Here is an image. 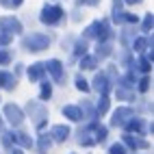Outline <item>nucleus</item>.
<instances>
[{
    "label": "nucleus",
    "instance_id": "obj_1",
    "mask_svg": "<svg viewBox=\"0 0 154 154\" xmlns=\"http://www.w3.org/2000/svg\"><path fill=\"white\" fill-rule=\"evenodd\" d=\"M65 20V9L61 5H44L42 13H39V22L44 26H57Z\"/></svg>",
    "mask_w": 154,
    "mask_h": 154
},
{
    "label": "nucleus",
    "instance_id": "obj_2",
    "mask_svg": "<svg viewBox=\"0 0 154 154\" xmlns=\"http://www.w3.org/2000/svg\"><path fill=\"white\" fill-rule=\"evenodd\" d=\"M50 46V37L44 33H30L26 37H22V48L28 52H42Z\"/></svg>",
    "mask_w": 154,
    "mask_h": 154
},
{
    "label": "nucleus",
    "instance_id": "obj_3",
    "mask_svg": "<svg viewBox=\"0 0 154 154\" xmlns=\"http://www.w3.org/2000/svg\"><path fill=\"white\" fill-rule=\"evenodd\" d=\"M26 111H28L30 119H33V124H35L37 128H44L46 119H48V109L44 106V102L28 100V104H26Z\"/></svg>",
    "mask_w": 154,
    "mask_h": 154
},
{
    "label": "nucleus",
    "instance_id": "obj_4",
    "mask_svg": "<svg viewBox=\"0 0 154 154\" xmlns=\"http://www.w3.org/2000/svg\"><path fill=\"white\" fill-rule=\"evenodd\" d=\"M22 30H24V26L15 15H2L0 17V33H7V35L13 37V35H22Z\"/></svg>",
    "mask_w": 154,
    "mask_h": 154
},
{
    "label": "nucleus",
    "instance_id": "obj_5",
    "mask_svg": "<svg viewBox=\"0 0 154 154\" xmlns=\"http://www.w3.org/2000/svg\"><path fill=\"white\" fill-rule=\"evenodd\" d=\"M132 117H135V113H132V109H130V106H119V109L113 111L111 126H126Z\"/></svg>",
    "mask_w": 154,
    "mask_h": 154
},
{
    "label": "nucleus",
    "instance_id": "obj_6",
    "mask_svg": "<svg viewBox=\"0 0 154 154\" xmlns=\"http://www.w3.org/2000/svg\"><path fill=\"white\" fill-rule=\"evenodd\" d=\"M5 117L13 128H17V126H22V122H24V111L17 104H7L5 106Z\"/></svg>",
    "mask_w": 154,
    "mask_h": 154
},
{
    "label": "nucleus",
    "instance_id": "obj_7",
    "mask_svg": "<svg viewBox=\"0 0 154 154\" xmlns=\"http://www.w3.org/2000/svg\"><path fill=\"white\" fill-rule=\"evenodd\" d=\"M46 72L50 76H52L54 83H63V78H65V69H63V63H61L59 59H50L48 63H44Z\"/></svg>",
    "mask_w": 154,
    "mask_h": 154
},
{
    "label": "nucleus",
    "instance_id": "obj_8",
    "mask_svg": "<svg viewBox=\"0 0 154 154\" xmlns=\"http://www.w3.org/2000/svg\"><path fill=\"white\" fill-rule=\"evenodd\" d=\"M111 83H109V76L104 74V72H98V74L94 76V89L100 91V96H106Z\"/></svg>",
    "mask_w": 154,
    "mask_h": 154
},
{
    "label": "nucleus",
    "instance_id": "obj_9",
    "mask_svg": "<svg viewBox=\"0 0 154 154\" xmlns=\"http://www.w3.org/2000/svg\"><path fill=\"white\" fill-rule=\"evenodd\" d=\"M50 139L52 141H65L67 137H69V126H65V124H57V126H52L50 128Z\"/></svg>",
    "mask_w": 154,
    "mask_h": 154
},
{
    "label": "nucleus",
    "instance_id": "obj_10",
    "mask_svg": "<svg viewBox=\"0 0 154 154\" xmlns=\"http://www.w3.org/2000/svg\"><path fill=\"white\" fill-rule=\"evenodd\" d=\"M102 35V20H96V22H91L87 28H85V33H83V39H98Z\"/></svg>",
    "mask_w": 154,
    "mask_h": 154
},
{
    "label": "nucleus",
    "instance_id": "obj_11",
    "mask_svg": "<svg viewBox=\"0 0 154 154\" xmlns=\"http://www.w3.org/2000/svg\"><path fill=\"white\" fill-rule=\"evenodd\" d=\"M28 78H30V83H37V80H42L44 78V74H46V67H44V63H33L28 67Z\"/></svg>",
    "mask_w": 154,
    "mask_h": 154
},
{
    "label": "nucleus",
    "instance_id": "obj_12",
    "mask_svg": "<svg viewBox=\"0 0 154 154\" xmlns=\"http://www.w3.org/2000/svg\"><path fill=\"white\" fill-rule=\"evenodd\" d=\"M9 137H11L13 143H20L22 148H33V139H30L26 132H22V130H17V132H9Z\"/></svg>",
    "mask_w": 154,
    "mask_h": 154
},
{
    "label": "nucleus",
    "instance_id": "obj_13",
    "mask_svg": "<svg viewBox=\"0 0 154 154\" xmlns=\"http://www.w3.org/2000/svg\"><path fill=\"white\" fill-rule=\"evenodd\" d=\"M132 48H135V52L146 54L148 48H152V39L150 37H135L132 39Z\"/></svg>",
    "mask_w": 154,
    "mask_h": 154
},
{
    "label": "nucleus",
    "instance_id": "obj_14",
    "mask_svg": "<svg viewBox=\"0 0 154 154\" xmlns=\"http://www.w3.org/2000/svg\"><path fill=\"white\" fill-rule=\"evenodd\" d=\"M63 115H65L69 122H80V119H85V117H83V111H80V106H74V104L63 106Z\"/></svg>",
    "mask_w": 154,
    "mask_h": 154
},
{
    "label": "nucleus",
    "instance_id": "obj_15",
    "mask_svg": "<svg viewBox=\"0 0 154 154\" xmlns=\"http://www.w3.org/2000/svg\"><path fill=\"white\" fill-rule=\"evenodd\" d=\"M122 141H124L128 148H132V150H137V148L148 150V141H146V139H139V137H132V135H124V139H122Z\"/></svg>",
    "mask_w": 154,
    "mask_h": 154
},
{
    "label": "nucleus",
    "instance_id": "obj_16",
    "mask_svg": "<svg viewBox=\"0 0 154 154\" xmlns=\"http://www.w3.org/2000/svg\"><path fill=\"white\" fill-rule=\"evenodd\" d=\"M113 52V44L111 42H98V46H96V59L100 61V59H106L109 54Z\"/></svg>",
    "mask_w": 154,
    "mask_h": 154
},
{
    "label": "nucleus",
    "instance_id": "obj_17",
    "mask_svg": "<svg viewBox=\"0 0 154 154\" xmlns=\"http://www.w3.org/2000/svg\"><path fill=\"white\" fill-rule=\"evenodd\" d=\"M0 87L2 89H13L15 87V76L11 72H0Z\"/></svg>",
    "mask_w": 154,
    "mask_h": 154
},
{
    "label": "nucleus",
    "instance_id": "obj_18",
    "mask_svg": "<svg viewBox=\"0 0 154 154\" xmlns=\"http://www.w3.org/2000/svg\"><path fill=\"white\" fill-rule=\"evenodd\" d=\"M50 146H52V139H50L48 132L39 135V141H37V150H39V154H46V152L50 150Z\"/></svg>",
    "mask_w": 154,
    "mask_h": 154
},
{
    "label": "nucleus",
    "instance_id": "obj_19",
    "mask_svg": "<svg viewBox=\"0 0 154 154\" xmlns=\"http://www.w3.org/2000/svg\"><path fill=\"white\" fill-rule=\"evenodd\" d=\"M124 128L128 130V135H130V132H137V135H143V122H141L139 117H132V119L128 122V124H126Z\"/></svg>",
    "mask_w": 154,
    "mask_h": 154
},
{
    "label": "nucleus",
    "instance_id": "obj_20",
    "mask_svg": "<svg viewBox=\"0 0 154 154\" xmlns=\"http://www.w3.org/2000/svg\"><path fill=\"white\" fill-rule=\"evenodd\" d=\"M87 50H89V42H87V39H83V37H78L76 44H74V54H76V57H85Z\"/></svg>",
    "mask_w": 154,
    "mask_h": 154
},
{
    "label": "nucleus",
    "instance_id": "obj_21",
    "mask_svg": "<svg viewBox=\"0 0 154 154\" xmlns=\"http://www.w3.org/2000/svg\"><path fill=\"white\" fill-rule=\"evenodd\" d=\"M96 65H98V59L96 57H91V54L80 57V67H83V69H94Z\"/></svg>",
    "mask_w": 154,
    "mask_h": 154
},
{
    "label": "nucleus",
    "instance_id": "obj_22",
    "mask_svg": "<svg viewBox=\"0 0 154 154\" xmlns=\"http://www.w3.org/2000/svg\"><path fill=\"white\" fill-rule=\"evenodd\" d=\"M152 26H154V17H152V13H146V15H143V22H141V30L148 35L152 30Z\"/></svg>",
    "mask_w": 154,
    "mask_h": 154
},
{
    "label": "nucleus",
    "instance_id": "obj_23",
    "mask_svg": "<svg viewBox=\"0 0 154 154\" xmlns=\"http://www.w3.org/2000/svg\"><path fill=\"white\" fill-rule=\"evenodd\" d=\"M106 111H109V98L102 96L100 102H98V106H96V115H104Z\"/></svg>",
    "mask_w": 154,
    "mask_h": 154
},
{
    "label": "nucleus",
    "instance_id": "obj_24",
    "mask_svg": "<svg viewBox=\"0 0 154 154\" xmlns=\"http://www.w3.org/2000/svg\"><path fill=\"white\" fill-rule=\"evenodd\" d=\"M50 96H52V85H50V83H42V94H39L42 102L50 100Z\"/></svg>",
    "mask_w": 154,
    "mask_h": 154
},
{
    "label": "nucleus",
    "instance_id": "obj_25",
    "mask_svg": "<svg viewBox=\"0 0 154 154\" xmlns=\"http://www.w3.org/2000/svg\"><path fill=\"white\" fill-rule=\"evenodd\" d=\"M137 67H139V69L143 72V74H148V72H150V67H152V65H150V59H148L146 54H141L139 63H137Z\"/></svg>",
    "mask_w": 154,
    "mask_h": 154
},
{
    "label": "nucleus",
    "instance_id": "obj_26",
    "mask_svg": "<svg viewBox=\"0 0 154 154\" xmlns=\"http://www.w3.org/2000/svg\"><path fill=\"white\" fill-rule=\"evenodd\" d=\"M76 89H78V91H83V94H87V91L91 89V87H89V83H87V80L80 76V74L76 76Z\"/></svg>",
    "mask_w": 154,
    "mask_h": 154
},
{
    "label": "nucleus",
    "instance_id": "obj_27",
    "mask_svg": "<svg viewBox=\"0 0 154 154\" xmlns=\"http://www.w3.org/2000/svg\"><path fill=\"white\" fill-rule=\"evenodd\" d=\"M106 132H109L106 126H96V137H94L96 143H102V141H104V139H106Z\"/></svg>",
    "mask_w": 154,
    "mask_h": 154
},
{
    "label": "nucleus",
    "instance_id": "obj_28",
    "mask_svg": "<svg viewBox=\"0 0 154 154\" xmlns=\"http://www.w3.org/2000/svg\"><path fill=\"white\" fill-rule=\"evenodd\" d=\"M117 98H119V100H132V98H135V94H132L130 89H124V87H117Z\"/></svg>",
    "mask_w": 154,
    "mask_h": 154
},
{
    "label": "nucleus",
    "instance_id": "obj_29",
    "mask_svg": "<svg viewBox=\"0 0 154 154\" xmlns=\"http://www.w3.org/2000/svg\"><path fill=\"white\" fill-rule=\"evenodd\" d=\"M124 24L137 26V24H139V15H135V13H128V11H124Z\"/></svg>",
    "mask_w": 154,
    "mask_h": 154
},
{
    "label": "nucleus",
    "instance_id": "obj_30",
    "mask_svg": "<svg viewBox=\"0 0 154 154\" xmlns=\"http://www.w3.org/2000/svg\"><path fill=\"white\" fill-rule=\"evenodd\" d=\"M135 37V28H126V30H122V42H124V46L128 48L130 44V39Z\"/></svg>",
    "mask_w": 154,
    "mask_h": 154
},
{
    "label": "nucleus",
    "instance_id": "obj_31",
    "mask_svg": "<svg viewBox=\"0 0 154 154\" xmlns=\"http://www.w3.org/2000/svg\"><path fill=\"white\" fill-rule=\"evenodd\" d=\"M109 154H126L124 143H113V146L109 148Z\"/></svg>",
    "mask_w": 154,
    "mask_h": 154
},
{
    "label": "nucleus",
    "instance_id": "obj_32",
    "mask_svg": "<svg viewBox=\"0 0 154 154\" xmlns=\"http://www.w3.org/2000/svg\"><path fill=\"white\" fill-rule=\"evenodd\" d=\"M100 0H76V7H98Z\"/></svg>",
    "mask_w": 154,
    "mask_h": 154
},
{
    "label": "nucleus",
    "instance_id": "obj_33",
    "mask_svg": "<svg viewBox=\"0 0 154 154\" xmlns=\"http://www.w3.org/2000/svg\"><path fill=\"white\" fill-rule=\"evenodd\" d=\"M148 89H150V78H148V76H143V78L139 80V91H141V94H146Z\"/></svg>",
    "mask_w": 154,
    "mask_h": 154
},
{
    "label": "nucleus",
    "instance_id": "obj_34",
    "mask_svg": "<svg viewBox=\"0 0 154 154\" xmlns=\"http://www.w3.org/2000/svg\"><path fill=\"white\" fill-rule=\"evenodd\" d=\"M11 35H7V33H0V50H2L5 46H9V44H11Z\"/></svg>",
    "mask_w": 154,
    "mask_h": 154
},
{
    "label": "nucleus",
    "instance_id": "obj_35",
    "mask_svg": "<svg viewBox=\"0 0 154 154\" xmlns=\"http://www.w3.org/2000/svg\"><path fill=\"white\" fill-rule=\"evenodd\" d=\"M9 61H11V54H9L7 50H0V65H7Z\"/></svg>",
    "mask_w": 154,
    "mask_h": 154
},
{
    "label": "nucleus",
    "instance_id": "obj_36",
    "mask_svg": "<svg viewBox=\"0 0 154 154\" xmlns=\"http://www.w3.org/2000/svg\"><path fill=\"white\" fill-rule=\"evenodd\" d=\"M2 143H5V148L7 150H11L13 146H11V137H9V132H5V135H2Z\"/></svg>",
    "mask_w": 154,
    "mask_h": 154
},
{
    "label": "nucleus",
    "instance_id": "obj_37",
    "mask_svg": "<svg viewBox=\"0 0 154 154\" xmlns=\"http://www.w3.org/2000/svg\"><path fill=\"white\" fill-rule=\"evenodd\" d=\"M124 2H122V0H113V11H124Z\"/></svg>",
    "mask_w": 154,
    "mask_h": 154
},
{
    "label": "nucleus",
    "instance_id": "obj_38",
    "mask_svg": "<svg viewBox=\"0 0 154 154\" xmlns=\"http://www.w3.org/2000/svg\"><path fill=\"white\" fill-rule=\"evenodd\" d=\"M9 2H11V7H9V9H17V7L24 5V0H9Z\"/></svg>",
    "mask_w": 154,
    "mask_h": 154
},
{
    "label": "nucleus",
    "instance_id": "obj_39",
    "mask_svg": "<svg viewBox=\"0 0 154 154\" xmlns=\"http://www.w3.org/2000/svg\"><path fill=\"white\" fill-rule=\"evenodd\" d=\"M122 2H124V5H141L143 0H122Z\"/></svg>",
    "mask_w": 154,
    "mask_h": 154
},
{
    "label": "nucleus",
    "instance_id": "obj_40",
    "mask_svg": "<svg viewBox=\"0 0 154 154\" xmlns=\"http://www.w3.org/2000/svg\"><path fill=\"white\" fill-rule=\"evenodd\" d=\"M11 154H24V152L20 150V148H11Z\"/></svg>",
    "mask_w": 154,
    "mask_h": 154
},
{
    "label": "nucleus",
    "instance_id": "obj_41",
    "mask_svg": "<svg viewBox=\"0 0 154 154\" xmlns=\"http://www.w3.org/2000/svg\"><path fill=\"white\" fill-rule=\"evenodd\" d=\"M0 5H2V7H7V9L11 7V2H9V0H0Z\"/></svg>",
    "mask_w": 154,
    "mask_h": 154
}]
</instances>
